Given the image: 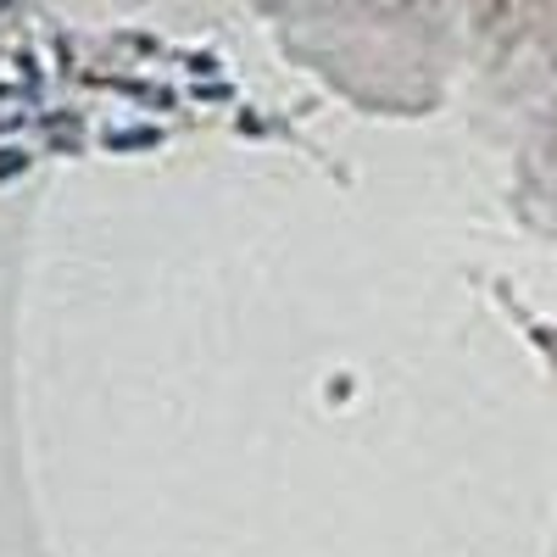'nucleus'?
<instances>
[]
</instances>
